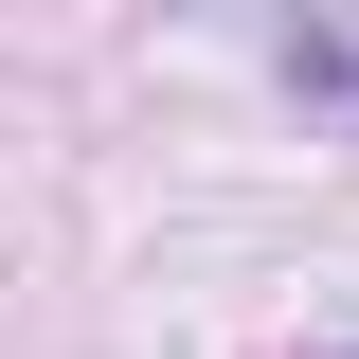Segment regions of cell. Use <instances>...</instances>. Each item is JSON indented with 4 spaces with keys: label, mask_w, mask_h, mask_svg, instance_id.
I'll return each instance as SVG.
<instances>
[{
    "label": "cell",
    "mask_w": 359,
    "mask_h": 359,
    "mask_svg": "<svg viewBox=\"0 0 359 359\" xmlns=\"http://www.w3.org/2000/svg\"><path fill=\"white\" fill-rule=\"evenodd\" d=\"M287 72H306V90H359V36H287Z\"/></svg>",
    "instance_id": "1"
}]
</instances>
